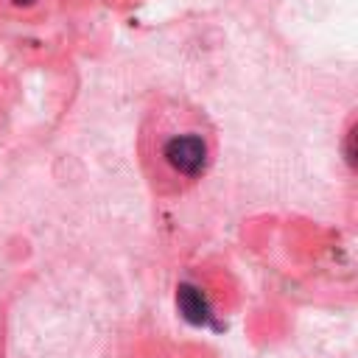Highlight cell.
I'll return each instance as SVG.
<instances>
[{"instance_id":"obj_1","label":"cell","mask_w":358,"mask_h":358,"mask_svg":"<svg viewBox=\"0 0 358 358\" xmlns=\"http://www.w3.org/2000/svg\"><path fill=\"white\" fill-rule=\"evenodd\" d=\"M140 159L157 193L171 196L196 185L213 162V129L187 103H159L140 129Z\"/></svg>"},{"instance_id":"obj_2","label":"cell","mask_w":358,"mask_h":358,"mask_svg":"<svg viewBox=\"0 0 358 358\" xmlns=\"http://www.w3.org/2000/svg\"><path fill=\"white\" fill-rule=\"evenodd\" d=\"M176 308H179V313H182L187 322H193V324H207L210 316H213L204 291H201L199 285H190V282H182V285L176 288Z\"/></svg>"},{"instance_id":"obj_3","label":"cell","mask_w":358,"mask_h":358,"mask_svg":"<svg viewBox=\"0 0 358 358\" xmlns=\"http://www.w3.org/2000/svg\"><path fill=\"white\" fill-rule=\"evenodd\" d=\"M11 3H14V6H34L36 0H11Z\"/></svg>"}]
</instances>
